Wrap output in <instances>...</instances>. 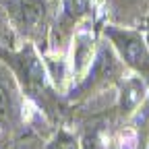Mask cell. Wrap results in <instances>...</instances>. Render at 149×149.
I'll list each match as a JSON object with an SVG mask.
<instances>
[{
	"label": "cell",
	"mask_w": 149,
	"mask_h": 149,
	"mask_svg": "<svg viewBox=\"0 0 149 149\" xmlns=\"http://www.w3.org/2000/svg\"><path fill=\"white\" fill-rule=\"evenodd\" d=\"M95 0H58L56 4V17L50 29V42L54 52L68 48L74 31H77L87 19H91Z\"/></svg>",
	"instance_id": "5"
},
{
	"label": "cell",
	"mask_w": 149,
	"mask_h": 149,
	"mask_svg": "<svg viewBox=\"0 0 149 149\" xmlns=\"http://www.w3.org/2000/svg\"><path fill=\"white\" fill-rule=\"evenodd\" d=\"M102 31L110 46L114 48V52L118 54V58L122 60V64L135 74L143 77L145 81H149V48L143 33L133 27L114 23H106Z\"/></svg>",
	"instance_id": "4"
},
{
	"label": "cell",
	"mask_w": 149,
	"mask_h": 149,
	"mask_svg": "<svg viewBox=\"0 0 149 149\" xmlns=\"http://www.w3.org/2000/svg\"><path fill=\"white\" fill-rule=\"evenodd\" d=\"M120 149H126V147H120Z\"/></svg>",
	"instance_id": "15"
},
{
	"label": "cell",
	"mask_w": 149,
	"mask_h": 149,
	"mask_svg": "<svg viewBox=\"0 0 149 149\" xmlns=\"http://www.w3.org/2000/svg\"><path fill=\"white\" fill-rule=\"evenodd\" d=\"M0 60L15 74L23 95L33 102L46 116L58 118L62 114V97H58V89L35 44L23 42V46L19 48L0 46Z\"/></svg>",
	"instance_id": "1"
},
{
	"label": "cell",
	"mask_w": 149,
	"mask_h": 149,
	"mask_svg": "<svg viewBox=\"0 0 149 149\" xmlns=\"http://www.w3.org/2000/svg\"><path fill=\"white\" fill-rule=\"evenodd\" d=\"M147 149H149V145H147Z\"/></svg>",
	"instance_id": "16"
},
{
	"label": "cell",
	"mask_w": 149,
	"mask_h": 149,
	"mask_svg": "<svg viewBox=\"0 0 149 149\" xmlns=\"http://www.w3.org/2000/svg\"><path fill=\"white\" fill-rule=\"evenodd\" d=\"M44 149H81V139L68 128H58L52 135V139L46 143Z\"/></svg>",
	"instance_id": "10"
},
{
	"label": "cell",
	"mask_w": 149,
	"mask_h": 149,
	"mask_svg": "<svg viewBox=\"0 0 149 149\" xmlns=\"http://www.w3.org/2000/svg\"><path fill=\"white\" fill-rule=\"evenodd\" d=\"M15 42H17V35L8 23V19L4 15V10L0 8V46H8V48H15Z\"/></svg>",
	"instance_id": "12"
},
{
	"label": "cell",
	"mask_w": 149,
	"mask_h": 149,
	"mask_svg": "<svg viewBox=\"0 0 149 149\" xmlns=\"http://www.w3.org/2000/svg\"><path fill=\"white\" fill-rule=\"evenodd\" d=\"M81 139V149H108L104 143V137L97 128H89L79 137Z\"/></svg>",
	"instance_id": "11"
},
{
	"label": "cell",
	"mask_w": 149,
	"mask_h": 149,
	"mask_svg": "<svg viewBox=\"0 0 149 149\" xmlns=\"http://www.w3.org/2000/svg\"><path fill=\"white\" fill-rule=\"evenodd\" d=\"M124 70L126 66L118 58L114 48L110 46V42L104 37L97 44L93 60L87 66L85 74L77 83H72V87L64 93V97L68 102H87L91 100V95H97L100 91L120 83L124 77Z\"/></svg>",
	"instance_id": "3"
},
{
	"label": "cell",
	"mask_w": 149,
	"mask_h": 149,
	"mask_svg": "<svg viewBox=\"0 0 149 149\" xmlns=\"http://www.w3.org/2000/svg\"><path fill=\"white\" fill-rule=\"evenodd\" d=\"M104 8L110 23L130 27L147 15V0H104Z\"/></svg>",
	"instance_id": "8"
},
{
	"label": "cell",
	"mask_w": 149,
	"mask_h": 149,
	"mask_svg": "<svg viewBox=\"0 0 149 149\" xmlns=\"http://www.w3.org/2000/svg\"><path fill=\"white\" fill-rule=\"evenodd\" d=\"M143 37H145V42H147V48H149V10H147V15L143 17Z\"/></svg>",
	"instance_id": "13"
},
{
	"label": "cell",
	"mask_w": 149,
	"mask_h": 149,
	"mask_svg": "<svg viewBox=\"0 0 149 149\" xmlns=\"http://www.w3.org/2000/svg\"><path fill=\"white\" fill-rule=\"evenodd\" d=\"M17 40L31 42L37 48L50 42V29L54 23L52 0H0Z\"/></svg>",
	"instance_id": "2"
},
{
	"label": "cell",
	"mask_w": 149,
	"mask_h": 149,
	"mask_svg": "<svg viewBox=\"0 0 149 149\" xmlns=\"http://www.w3.org/2000/svg\"><path fill=\"white\" fill-rule=\"evenodd\" d=\"M52 4H54V6H56V4H58V0H52Z\"/></svg>",
	"instance_id": "14"
},
{
	"label": "cell",
	"mask_w": 149,
	"mask_h": 149,
	"mask_svg": "<svg viewBox=\"0 0 149 149\" xmlns=\"http://www.w3.org/2000/svg\"><path fill=\"white\" fill-rule=\"evenodd\" d=\"M25 102L15 74L0 60V130H17L25 124Z\"/></svg>",
	"instance_id": "6"
},
{
	"label": "cell",
	"mask_w": 149,
	"mask_h": 149,
	"mask_svg": "<svg viewBox=\"0 0 149 149\" xmlns=\"http://www.w3.org/2000/svg\"><path fill=\"white\" fill-rule=\"evenodd\" d=\"M95 48H97V44H95V37H93L91 29L81 25L74 31L72 40L68 44V60L66 62H68V72H70V83H77L85 74L87 66L93 60Z\"/></svg>",
	"instance_id": "7"
},
{
	"label": "cell",
	"mask_w": 149,
	"mask_h": 149,
	"mask_svg": "<svg viewBox=\"0 0 149 149\" xmlns=\"http://www.w3.org/2000/svg\"><path fill=\"white\" fill-rule=\"evenodd\" d=\"M147 93V81L139 74H124L120 81V93H118V112L122 116H128L141 106Z\"/></svg>",
	"instance_id": "9"
}]
</instances>
